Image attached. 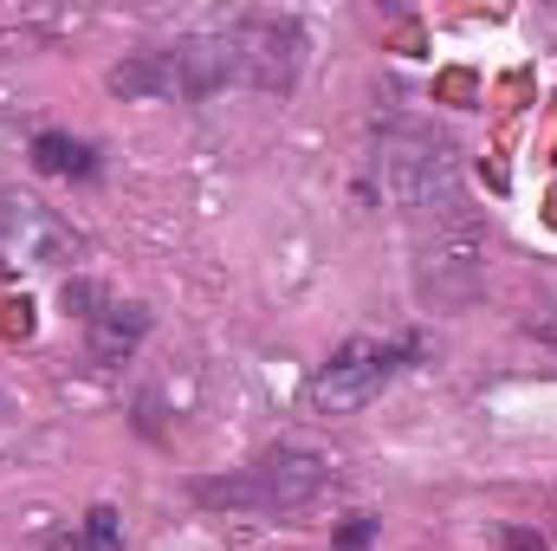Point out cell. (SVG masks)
Wrapping results in <instances>:
<instances>
[{
    "label": "cell",
    "mask_w": 557,
    "mask_h": 551,
    "mask_svg": "<svg viewBox=\"0 0 557 551\" xmlns=\"http://www.w3.org/2000/svg\"><path fill=\"white\" fill-rule=\"evenodd\" d=\"M370 175H376V195L396 201L416 221H428V215L441 221V215L460 208V162H454V149L421 137V131H383L376 156H370Z\"/></svg>",
    "instance_id": "obj_1"
},
{
    "label": "cell",
    "mask_w": 557,
    "mask_h": 551,
    "mask_svg": "<svg viewBox=\"0 0 557 551\" xmlns=\"http://www.w3.org/2000/svg\"><path fill=\"white\" fill-rule=\"evenodd\" d=\"M324 461L318 454H305V448H278L267 461H253V467H240V474H227V480H201L195 493L208 500V506H240V513H292V506H305L318 487H324Z\"/></svg>",
    "instance_id": "obj_2"
},
{
    "label": "cell",
    "mask_w": 557,
    "mask_h": 551,
    "mask_svg": "<svg viewBox=\"0 0 557 551\" xmlns=\"http://www.w3.org/2000/svg\"><path fill=\"white\" fill-rule=\"evenodd\" d=\"M403 364H409V344H396V338H350L318 377H311V409L318 415H350L363 409V403H376L396 377H403Z\"/></svg>",
    "instance_id": "obj_3"
},
{
    "label": "cell",
    "mask_w": 557,
    "mask_h": 551,
    "mask_svg": "<svg viewBox=\"0 0 557 551\" xmlns=\"http://www.w3.org/2000/svg\"><path fill=\"white\" fill-rule=\"evenodd\" d=\"M0 260L7 267H33V273H59L78 260V234L33 195H0Z\"/></svg>",
    "instance_id": "obj_4"
},
{
    "label": "cell",
    "mask_w": 557,
    "mask_h": 551,
    "mask_svg": "<svg viewBox=\"0 0 557 551\" xmlns=\"http://www.w3.org/2000/svg\"><path fill=\"white\" fill-rule=\"evenodd\" d=\"M149 331V311L143 305H111V311H91V357L98 364H124Z\"/></svg>",
    "instance_id": "obj_5"
},
{
    "label": "cell",
    "mask_w": 557,
    "mask_h": 551,
    "mask_svg": "<svg viewBox=\"0 0 557 551\" xmlns=\"http://www.w3.org/2000/svg\"><path fill=\"white\" fill-rule=\"evenodd\" d=\"M33 169H46V175H91L98 162H91V143L65 137V131H39L33 137Z\"/></svg>",
    "instance_id": "obj_6"
},
{
    "label": "cell",
    "mask_w": 557,
    "mask_h": 551,
    "mask_svg": "<svg viewBox=\"0 0 557 551\" xmlns=\"http://www.w3.org/2000/svg\"><path fill=\"white\" fill-rule=\"evenodd\" d=\"M52 551H124V519L111 506H91L85 526L65 532V539H52Z\"/></svg>",
    "instance_id": "obj_7"
},
{
    "label": "cell",
    "mask_w": 557,
    "mask_h": 551,
    "mask_svg": "<svg viewBox=\"0 0 557 551\" xmlns=\"http://www.w3.org/2000/svg\"><path fill=\"white\" fill-rule=\"evenodd\" d=\"M525 331H532V338H545V344H557V305H552V311H532V318H525Z\"/></svg>",
    "instance_id": "obj_8"
},
{
    "label": "cell",
    "mask_w": 557,
    "mask_h": 551,
    "mask_svg": "<svg viewBox=\"0 0 557 551\" xmlns=\"http://www.w3.org/2000/svg\"><path fill=\"white\" fill-rule=\"evenodd\" d=\"M350 551H357V539H350Z\"/></svg>",
    "instance_id": "obj_9"
}]
</instances>
